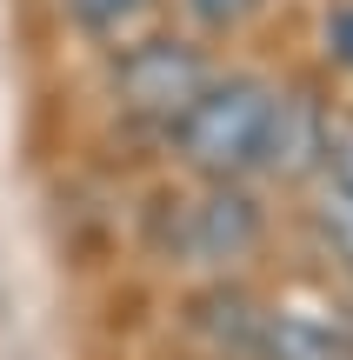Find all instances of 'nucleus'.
<instances>
[{"label": "nucleus", "mask_w": 353, "mask_h": 360, "mask_svg": "<svg viewBox=\"0 0 353 360\" xmlns=\"http://www.w3.org/2000/svg\"><path fill=\"white\" fill-rule=\"evenodd\" d=\"M274 94L280 80L260 67H213V80L187 101V114L160 134L173 167L187 180H260Z\"/></svg>", "instance_id": "obj_1"}, {"label": "nucleus", "mask_w": 353, "mask_h": 360, "mask_svg": "<svg viewBox=\"0 0 353 360\" xmlns=\"http://www.w3.org/2000/svg\"><path fill=\"white\" fill-rule=\"evenodd\" d=\"M147 247L167 267L227 274L267 247V200L253 180H194L187 193H160L147 214Z\"/></svg>", "instance_id": "obj_2"}, {"label": "nucleus", "mask_w": 353, "mask_h": 360, "mask_svg": "<svg viewBox=\"0 0 353 360\" xmlns=\"http://www.w3.org/2000/svg\"><path fill=\"white\" fill-rule=\"evenodd\" d=\"M213 53L207 40L194 34H173V27H154V34L140 40H120V47H107V101H114V114L127 120V127L140 134H167L173 120L187 114V101H194L200 87L213 80Z\"/></svg>", "instance_id": "obj_3"}, {"label": "nucleus", "mask_w": 353, "mask_h": 360, "mask_svg": "<svg viewBox=\"0 0 353 360\" xmlns=\"http://www.w3.org/2000/svg\"><path fill=\"white\" fill-rule=\"evenodd\" d=\"M333 114L340 107L327 101L314 74L300 80H280L274 94V114H267V147H260V180L274 187H314L327 174V141H333Z\"/></svg>", "instance_id": "obj_4"}, {"label": "nucleus", "mask_w": 353, "mask_h": 360, "mask_svg": "<svg viewBox=\"0 0 353 360\" xmlns=\"http://www.w3.org/2000/svg\"><path fill=\"white\" fill-rule=\"evenodd\" d=\"M267 300L240 281H207L194 300H187V334L207 340V360H260V340H267Z\"/></svg>", "instance_id": "obj_5"}, {"label": "nucleus", "mask_w": 353, "mask_h": 360, "mask_svg": "<svg viewBox=\"0 0 353 360\" xmlns=\"http://www.w3.org/2000/svg\"><path fill=\"white\" fill-rule=\"evenodd\" d=\"M173 0H60V20L74 27L87 47H120V40H140L167 20Z\"/></svg>", "instance_id": "obj_6"}, {"label": "nucleus", "mask_w": 353, "mask_h": 360, "mask_svg": "<svg viewBox=\"0 0 353 360\" xmlns=\"http://www.w3.org/2000/svg\"><path fill=\"white\" fill-rule=\"evenodd\" d=\"M300 193H307V207H300L307 240H314L333 267L353 274V187H347V180H333V174H320L314 187H300Z\"/></svg>", "instance_id": "obj_7"}, {"label": "nucleus", "mask_w": 353, "mask_h": 360, "mask_svg": "<svg viewBox=\"0 0 353 360\" xmlns=\"http://www.w3.org/2000/svg\"><path fill=\"white\" fill-rule=\"evenodd\" d=\"M260 360H353V354H347V327H333V321H314V314H267Z\"/></svg>", "instance_id": "obj_8"}, {"label": "nucleus", "mask_w": 353, "mask_h": 360, "mask_svg": "<svg viewBox=\"0 0 353 360\" xmlns=\"http://www.w3.org/2000/svg\"><path fill=\"white\" fill-rule=\"evenodd\" d=\"M173 7H180V20H187L194 40H240L247 27L267 20L274 0H173Z\"/></svg>", "instance_id": "obj_9"}, {"label": "nucleus", "mask_w": 353, "mask_h": 360, "mask_svg": "<svg viewBox=\"0 0 353 360\" xmlns=\"http://www.w3.org/2000/svg\"><path fill=\"white\" fill-rule=\"evenodd\" d=\"M320 67L353 80V0H333L320 13Z\"/></svg>", "instance_id": "obj_10"}, {"label": "nucleus", "mask_w": 353, "mask_h": 360, "mask_svg": "<svg viewBox=\"0 0 353 360\" xmlns=\"http://www.w3.org/2000/svg\"><path fill=\"white\" fill-rule=\"evenodd\" d=\"M327 174L353 187V107L333 114V141H327Z\"/></svg>", "instance_id": "obj_11"}, {"label": "nucleus", "mask_w": 353, "mask_h": 360, "mask_svg": "<svg viewBox=\"0 0 353 360\" xmlns=\"http://www.w3.org/2000/svg\"><path fill=\"white\" fill-rule=\"evenodd\" d=\"M347 354H353V321H347Z\"/></svg>", "instance_id": "obj_12"}]
</instances>
